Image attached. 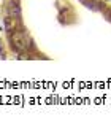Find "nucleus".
Wrapping results in <instances>:
<instances>
[{"label":"nucleus","instance_id":"f257e3e1","mask_svg":"<svg viewBox=\"0 0 111 124\" xmlns=\"http://www.w3.org/2000/svg\"><path fill=\"white\" fill-rule=\"evenodd\" d=\"M11 46L18 53H24L32 48V38L25 30H18L11 35Z\"/></svg>","mask_w":111,"mask_h":124},{"label":"nucleus","instance_id":"20e7f679","mask_svg":"<svg viewBox=\"0 0 111 124\" xmlns=\"http://www.w3.org/2000/svg\"><path fill=\"white\" fill-rule=\"evenodd\" d=\"M0 53H3V46H2V40H0Z\"/></svg>","mask_w":111,"mask_h":124},{"label":"nucleus","instance_id":"7ed1b4c3","mask_svg":"<svg viewBox=\"0 0 111 124\" xmlns=\"http://www.w3.org/2000/svg\"><path fill=\"white\" fill-rule=\"evenodd\" d=\"M10 13H11V16H16V18H19L21 11H19L18 3H11V7H10Z\"/></svg>","mask_w":111,"mask_h":124},{"label":"nucleus","instance_id":"f03ea898","mask_svg":"<svg viewBox=\"0 0 111 124\" xmlns=\"http://www.w3.org/2000/svg\"><path fill=\"white\" fill-rule=\"evenodd\" d=\"M3 26H5V30H8V32H13V30L16 29V26H18V21H16V16H7L3 21Z\"/></svg>","mask_w":111,"mask_h":124}]
</instances>
